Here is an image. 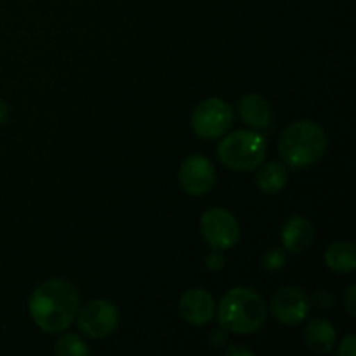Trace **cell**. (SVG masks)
I'll return each mask as SVG.
<instances>
[{
    "instance_id": "6da1fadb",
    "label": "cell",
    "mask_w": 356,
    "mask_h": 356,
    "mask_svg": "<svg viewBox=\"0 0 356 356\" xmlns=\"http://www.w3.org/2000/svg\"><path fill=\"white\" fill-rule=\"evenodd\" d=\"M28 308L33 322L44 332H63L79 313V291L72 282L63 278L47 280L35 289Z\"/></svg>"
},
{
    "instance_id": "7402d4cb",
    "label": "cell",
    "mask_w": 356,
    "mask_h": 356,
    "mask_svg": "<svg viewBox=\"0 0 356 356\" xmlns=\"http://www.w3.org/2000/svg\"><path fill=\"white\" fill-rule=\"evenodd\" d=\"M228 355H249V356H252V351L247 350V348H232V350H228Z\"/></svg>"
},
{
    "instance_id": "5b68a950",
    "label": "cell",
    "mask_w": 356,
    "mask_h": 356,
    "mask_svg": "<svg viewBox=\"0 0 356 356\" xmlns=\"http://www.w3.org/2000/svg\"><path fill=\"white\" fill-rule=\"evenodd\" d=\"M233 124V110L226 101L209 97L193 111L191 125L197 136L204 139H218L229 131Z\"/></svg>"
},
{
    "instance_id": "52a82bcc",
    "label": "cell",
    "mask_w": 356,
    "mask_h": 356,
    "mask_svg": "<svg viewBox=\"0 0 356 356\" xmlns=\"http://www.w3.org/2000/svg\"><path fill=\"white\" fill-rule=\"evenodd\" d=\"M200 229L212 249L225 250L238 242V222L226 209L212 207L205 211L200 218Z\"/></svg>"
},
{
    "instance_id": "3957f363",
    "label": "cell",
    "mask_w": 356,
    "mask_h": 356,
    "mask_svg": "<svg viewBox=\"0 0 356 356\" xmlns=\"http://www.w3.org/2000/svg\"><path fill=\"white\" fill-rule=\"evenodd\" d=\"M327 149V136L318 124L312 120H298L289 125L278 143V152L284 162L292 169H305L323 156Z\"/></svg>"
},
{
    "instance_id": "277c9868",
    "label": "cell",
    "mask_w": 356,
    "mask_h": 356,
    "mask_svg": "<svg viewBox=\"0 0 356 356\" xmlns=\"http://www.w3.org/2000/svg\"><path fill=\"white\" fill-rule=\"evenodd\" d=\"M218 156L219 162L232 170H254L266 159V141L254 131H236L219 143Z\"/></svg>"
},
{
    "instance_id": "5bb4252c",
    "label": "cell",
    "mask_w": 356,
    "mask_h": 356,
    "mask_svg": "<svg viewBox=\"0 0 356 356\" xmlns=\"http://www.w3.org/2000/svg\"><path fill=\"white\" fill-rule=\"evenodd\" d=\"M325 264L336 273H351L356 268V250L351 242H336L327 249Z\"/></svg>"
},
{
    "instance_id": "4fadbf2b",
    "label": "cell",
    "mask_w": 356,
    "mask_h": 356,
    "mask_svg": "<svg viewBox=\"0 0 356 356\" xmlns=\"http://www.w3.org/2000/svg\"><path fill=\"white\" fill-rule=\"evenodd\" d=\"M240 117L254 129H266L271 122V106L259 94H249L240 101Z\"/></svg>"
},
{
    "instance_id": "e0dca14e",
    "label": "cell",
    "mask_w": 356,
    "mask_h": 356,
    "mask_svg": "<svg viewBox=\"0 0 356 356\" xmlns=\"http://www.w3.org/2000/svg\"><path fill=\"white\" fill-rule=\"evenodd\" d=\"M222 266H225V256H222L221 250L214 249V252L209 254L207 257V268L211 271H219Z\"/></svg>"
},
{
    "instance_id": "7a4b0ae2",
    "label": "cell",
    "mask_w": 356,
    "mask_h": 356,
    "mask_svg": "<svg viewBox=\"0 0 356 356\" xmlns=\"http://www.w3.org/2000/svg\"><path fill=\"white\" fill-rule=\"evenodd\" d=\"M266 320V305L254 289L236 287L222 296L218 306V322L235 334H254Z\"/></svg>"
},
{
    "instance_id": "7c38bea8",
    "label": "cell",
    "mask_w": 356,
    "mask_h": 356,
    "mask_svg": "<svg viewBox=\"0 0 356 356\" xmlns=\"http://www.w3.org/2000/svg\"><path fill=\"white\" fill-rule=\"evenodd\" d=\"M305 343L313 353H329L336 344V329L329 320L313 318L305 330Z\"/></svg>"
},
{
    "instance_id": "44dd1931",
    "label": "cell",
    "mask_w": 356,
    "mask_h": 356,
    "mask_svg": "<svg viewBox=\"0 0 356 356\" xmlns=\"http://www.w3.org/2000/svg\"><path fill=\"white\" fill-rule=\"evenodd\" d=\"M7 115H9V110H7L6 101L0 99V124H3L7 120Z\"/></svg>"
},
{
    "instance_id": "2e32d148",
    "label": "cell",
    "mask_w": 356,
    "mask_h": 356,
    "mask_svg": "<svg viewBox=\"0 0 356 356\" xmlns=\"http://www.w3.org/2000/svg\"><path fill=\"white\" fill-rule=\"evenodd\" d=\"M59 356H87L90 353L87 344L75 334H65L56 344Z\"/></svg>"
},
{
    "instance_id": "d6986e66",
    "label": "cell",
    "mask_w": 356,
    "mask_h": 356,
    "mask_svg": "<svg viewBox=\"0 0 356 356\" xmlns=\"http://www.w3.org/2000/svg\"><path fill=\"white\" fill-rule=\"evenodd\" d=\"M264 266L268 270H278V268L284 266V256L278 250H273V252H270L264 257Z\"/></svg>"
},
{
    "instance_id": "ffe728a7",
    "label": "cell",
    "mask_w": 356,
    "mask_h": 356,
    "mask_svg": "<svg viewBox=\"0 0 356 356\" xmlns=\"http://www.w3.org/2000/svg\"><path fill=\"white\" fill-rule=\"evenodd\" d=\"M356 287L355 285H350L346 292V306H348V312H350L351 316H356Z\"/></svg>"
},
{
    "instance_id": "ba28073f",
    "label": "cell",
    "mask_w": 356,
    "mask_h": 356,
    "mask_svg": "<svg viewBox=\"0 0 356 356\" xmlns=\"http://www.w3.org/2000/svg\"><path fill=\"white\" fill-rule=\"evenodd\" d=\"M214 183L216 169L205 156L193 155L181 163L179 184L184 193L198 197L211 191Z\"/></svg>"
},
{
    "instance_id": "8992f818",
    "label": "cell",
    "mask_w": 356,
    "mask_h": 356,
    "mask_svg": "<svg viewBox=\"0 0 356 356\" xmlns=\"http://www.w3.org/2000/svg\"><path fill=\"white\" fill-rule=\"evenodd\" d=\"M76 325L83 336L90 339H103L118 327V309L106 299L90 301L76 313Z\"/></svg>"
},
{
    "instance_id": "30bf717a",
    "label": "cell",
    "mask_w": 356,
    "mask_h": 356,
    "mask_svg": "<svg viewBox=\"0 0 356 356\" xmlns=\"http://www.w3.org/2000/svg\"><path fill=\"white\" fill-rule=\"evenodd\" d=\"M179 312L191 325H205L216 315L214 298L204 289H190L181 296Z\"/></svg>"
},
{
    "instance_id": "ac0fdd59",
    "label": "cell",
    "mask_w": 356,
    "mask_h": 356,
    "mask_svg": "<svg viewBox=\"0 0 356 356\" xmlns=\"http://www.w3.org/2000/svg\"><path fill=\"white\" fill-rule=\"evenodd\" d=\"M337 353H339V356H355L356 355V337L355 336L344 337Z\"/></svg>"
},
{
    "instance_id": "9a60e30c",
    "label": "cell",
    "mask_w": 356,
    "mask_h": 356,
    "mask_svg": "<svg viewBox=\"0 0 356 356\" xmlns=\"http://www.w3.org/2000/svg\"><path fill=\"white\" fill-rule=\"evenodd\" d=\"M256 183L264 193H278L287 184V169L280 162H268L259 169Z\"/></svg>"
},
{
    "instance_id": "8fae6325",
    "label": "cell",
    "mask_w": 356,
    "mask_h": 356,
    "mask_svg": "<svg viewBox=\"0 0 356 356\" xmlns=\"http://www.w3.org/2000/svg\"><path fill=\"white\" fill-rule=\"evenodd\" d=\"M315 238L313 225L302 216H292L282 229V243L289 252H305Z\"/></svg>"
},
{
    "instance_id": "9c48e42d",
    "label": "cell",
    "mask_w": 356,
    "mask_h": 356,
    "mask_svg": "<svg viewBox=\"0 0 356 356\" xmlns=\"http://www.w3.org/2000/svg\"><path fill=\"white\" fill-rule=\"evenodd\" d=\"M271 312L278 322L285 325H298L308 316L309 299L296 287H284L271 298Z\"/></svg>"
}]
</instances>
